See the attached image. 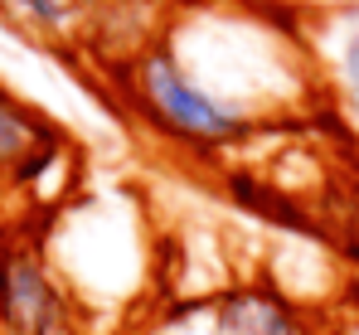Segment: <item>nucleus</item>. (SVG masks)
Segmentation results:
<instances>
[{"instance_id": "obj_3", "label": "nucleus", "mask_w": 359, "mask_h": 335, "mask_svg": "<svg viewBox=\"0 0 359 335\" xmlns=\"http://www.w3.org/2000/svg\"><path fill=\"white\" fill-rule=\"evenodd\" d=\"M214 331L219 335H316L297 311V301L282 287L238 282L214 301Z\"/></svg>"}, {"instance_id": "obj_6", "label": "nucleus", "mask_w": 359, "mask_h": 335, "mask_svg": "<svg viewBox=\"0 0 359 335\" xmlns=\"http://www.w3.org/2000/svg\"><path fill=\"white\" fill-rule=\"evenodd\" d=\"M316 335H359V296H350V301H345Z\"/></svg>"}, {"instance_id": "obj_5", "label": "nucleus", "mask_w": 359, "mask_h": 335, "mask_svg": "<svg viewBox=\"0 0 359 335\" xmlns=\"http://www.w3.org/2000/svg\"><path fill=\"white\" fill-rule=\"evenodd\" d=\"M15 25L34 29L39 39H78L93 29V15H97V0H0Z\"/></svg>"}, {"instance_id": "obj_1", "label": "nucleus", "mask_w": 359, "mask_h": 335, "mask_svg": "<svg viewBox=\"0 0 359 335\" xmlns=\"http://www.w3.org/2000/svg\"><path fill=\"white\" fill-rule=\"evenodd\" d=\"M131 93L146 107V117L170 131L175 141L194 146V151H229L248 136L252 121H243L238 112L214 103L165 44H151L141 58H131Z\"/></svg>"}, {"instance_id": "obj_4", "label": "nucleus", "mask_w": 359, "mask_h": 335, "mask_svg": "<svg viewBox=\"0 0 359 335\" xmlns=\"http://www.w3.org/2000/svg\"><path fill=\"white\" fill-rule=\"evenodd\" d=\"M49 151H54V131L34 112H25L0 93V166L34 170L49 161Z\"/></svg>"}, {"instance_id": "obj_2", "label": "nucleus", "mask_w": 359, "mask_h": 335, "mask_svg": "<svg viewBox=\"0 0 359 335\" xmlns=\"http://www.w3.org/2000/svg\"><path fill=\"white\" fill-rule=\"evenodd\" d=\"M0 326L5 335H73L68 296L34 248H0Z\"/></svg>"}]
</instances>
